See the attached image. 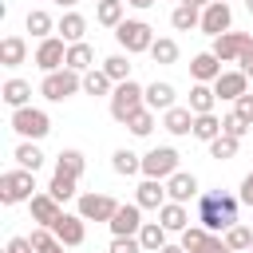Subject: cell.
I'll return each instance as SVG.
<instances>
[{
	"mask_svg": "<svg viewBox=\"0 0 253 253\" xmlns=\"http://www.w3.org/2000/svg\"><path fill=\"white\" fill-rule=\"evenodd\" d=\"M47 253H67V245H51V249H47Z\"/></svg>",
	"mask_w": 253,
	"mask_h": 253,
	"instance_id": "cell-55",
	"label": "cell"
},
{
	"mask_svg": "<svg viewBox=\"0 0 253 253\" xmlns=\"http://www.w3.org/2000/svg\"><path fill=\"white\" fill-rule=\"evenodd\" d=\"M75 91H83V75H79V71H71V67L51 71V75H43V83H40V95H43V99H51V103L71 99Z\"/></svg>",
	"mask_w": 253,
	"mask_h": 253,
	"instance_id": "cell-5",
	"label": "cell"
},
{
	"mask_svg": "<svg viewBox=\"0 0 253 253\" xmlns=\"http://www.w3.org/2000/svg\"><path fill=\"white\" fill-rule=\"evenodd\" d=\"M134 202H138L142 210H162V206L170 202V194H166V186H162L158 178H142V186L134 190Z\"/></svg>",
	"mask_w": 253,
	"mask_h": 253,
	"instance_id": "cell-15",
	"label": "cell"
},
{
	"mask_svg": "<svg viewBox=\"0 0 253 253\" xmlns=\"http://www.w3.org/2000/svg\"><path fill=\"white\" fill-rule=\"evenodd\" d=\"M51 233L59 237V245L75 249V245H83V237H87V225H83V217H79V213H59V221L51 225Z\"/></svg>",
	"mask_w": 253,
	"mask_h": 253,
	"instance_id": "cell-13",
	"label": "cell"
},
{
	"mask_svg": "<svg viewBox=\"0 0 253 253\" xmlns=\"http://www.w3.org/2000/svg\"><path fill=\"white\" fill-rule=\"evenodd\" d=\"M36 198V174L32 170H4L0 174V202L4 206H20Z\"/></svg>",
	"mask_w": 253,
	"mask_h": 253,
	"instance_id": "cell-2",
	"label": "cell"
},
{
	"mask_svg": "<svg viewBox=\"0 0 253 253\" xmlns=\"http://www.w3.org/2000/svg\"><path fill=\"white\" fill-rule=\"evenodd\" d=\"M221 237H225V245H229L233 253H241V249L253 245V229H245V225H233V229H225Z\"/></svg>",
	"mask_w": 253,
	"mask_h": 253,
	"instance_id": "cell-40",
	"label": "cell"
},
{
	"mask_svg": "<svg viewBox=\"0 0 253 253\" xmlns=\"http://www.w3.org/2000/svg\"><path fill=\"white\" fill-rule=\"evenodd\" d=\"M67 47H71V43H63L59 36H47V40H40V47H36V67H40L43 75H51V71H63V67H67Z\"/></svg>",
	"mask_w": 253,
	"mask_h": 253,
	"instance_id": "cell-8",
	"label": "cell"
},
{
	"mask_svg": "<svg viewBox=\"0 0 253 253\" xmlns=\"http://www.w3.org/2000/svg\"><path fill=\"white\" fill-rule=\"evenodd\" d=\"M83 154L79 150H59V158H55V174H63V178H75L79 182V174H83Z\"/></svg>",
	"mask_w": 253,
	"mask_h": 253,
	"instance_id": "cell-31",
	"label": "cell"
},
{
	"mask_svg": "<svg viewBox=\"0 0 253 253\" xmlns=\"http://www.w3.org/2000/svg\"><path fill=\"white\" fill-rule=\"evenodd\" d=\"M4 253H36V249H32V241H28V237H12Z\"/></svg>",
	"mask_w": 253,
	"mask_h": 253,
	"instance_id": "cell-49",
	"label": "cell"
},
{
	"mask_svg": "<svg viewBox=\"0 0 253 253\" xmlns=\"http://www.w3.org/2000/svg\"><path fill=\"white\" fill-rule=\"evenodd\" d=\"M210 154H213V158H233V154H237V138H229V134L213 138V142H210Z\"/></svg>",
	"mask_w": 253,
	"mask_h": 253,
	"instance_id": "cell-44",
	"label": "cell"
},
{
	"mask_svg": "<svg viewBox=\"0 0 253 253\" xmlns=\"http://www.w3.org/2000/svg\"><path fill=\"white\" fill-rule=\"evenodd\" d=\"M206 237H210V233H206V229H202V225H190V229H186V233H182V241H178V245H182V249H186V253H198V249H202V245H206Z\"/></svg>",
	"mask_w": 253,
	"mask_h": 253,
	"instance_id": "cell-42",
	"label": "cell"
},
{
	"mask_svg": "<svg viewBox=\"0 0 253 253\" xmlns=\"http://www.w3.org/2000/svg\"><path fill=\"white\" fill-rule=\"evenodd\" d=\"M55 32H59V40H63V43H83L87 20H83L79 12H63V16H59V28H55Z\"/></svg>",
	"mask_w": 253,
	"mask_h": 253,
	"instance_id": "cell-21",
	"label": "cell"
},
{
	"mask_svg": "<svg viewBox=\"0 0 253 253\" xmlns=\"http://www.w3.org/2000/svg\"><path fill=\"white\" fill-rule=\"evenodd\" d=\"M166 194H170V202H182V206H186L190 198H198V178H194V174H182V170H178V174H174V178L166 182Z\"/></svg>",
	"mask_w": 253,
	"mask_h": 253,
	"instance_id": "cell-20",
	"label": "cell"
},
{
	"mask_svg": "<svg viewBox=\"0 0 253 253\" xmlns=\"http://www.w3.org/2000/svg\"><path fill=\"white\" fill-rule=\"evenodd\" d=\"M126 126H130V134H138V138H146V134L154 130V111H150V107H142V111H134V115L126 119Z\"/></svg>",
	"mask_w": 253,
	"mask_h": 253,
	"instance_id": "cell-37",
	"label": "cell"
},
{
	"mask_svg": "<svg viewBox=\"0 0 253 253\" xmlns=\"http://www.w3.org/2000/svg\"><path fill=\"white\" fill-rule=\"evenodd\" d=\"M111 166H115V174L130 178V174H138V170H142V158H138L134 150H126V146H123V150H115V154H111Z\"/></svg>",
	"mask_w": 253,
	"mask_h": 253,
	"instance_id": "cell-34",
	"label": "cell"
},
{
	"mask_svg": "<svg viewBox=\"0 0 253 253\" xmlns=\"http://www.w3.org/2000/svg\"><path fill=\"white\" fill-rule=\"evenodd\" d=\"M107 253H142V245H138V237H115Z\"/></svg>",
	"mask_w": 253,
	"mask_h": 253,
	"instance_id": "cell-45",
	"label": "cell"
},
{
	"mask_svg": "<svg viewBox=\"0 0 253 253\" xmlns=\"http://www.w3.org/2000/svg\"><path fill=\"white\" fill-rule=\"evenodd\" d=\"M178 4H190V8H210L213 0H178Z\"/></svg>",
	"mask_w": 253,
	"mask_h": 253,
	"instance_id": "cell-51",
	"label": "cell"
},
{
	"mask_svg": "<svg viewBox=\"0 0 253 253\" xmlns=\"http://www.w3.org/2000/svg\"><path fill=\"white\" fill-rule=\"evenodd\" d=\"M107 225H111V233H115V237H138V229L146 225V221H142V206H138V202H130V206L123 202Z\"/></svg>",
	"mask_w": 253,
	"mask_h": 253,
	"instance_id": "cell-10",
	"label": "cell"
},
{
	"mask_svg": "<svg viewBox=\"0 0 253 253\" xmlns=\"http://www.w3.org/2000/svg\"><path fill=\"white\" fill-rule=\"evenodd\" d=\"M194 111L190 107H170L166 115H162V126L170 130V134H194Z\"/></svg>",
	"mask_w": 253,
	"mask_h": 253,
	"instance_id": "cell-19",
	"label": "cell"
},
{
	"mask_svg": "<svg viewBox=\"0 0 253 253\" xmlns=\"http://www.w3.org/2000/svg\"><path fill=\"white\" fill-rule=\"evenodd\" d=\"M198 253H233V249L225 245V237H217V233H210V237H206V245H202Z\"/></svg>",
	"mask_w": 253,
	"mask_h": 253,
	"instance_id": "cell-47",
	"label": "cell"
},
{
	"mask_svg": "<svg viewBox=\"0 0 253 253\" xmlns=\"http://www.w3.org/2000/svg\"><path fill=\"white\" fill-rule=\"evenodd\" d=\"M249 249H253V245H249Z\"/></svg>",
	"mask_w": 253,
	"mask_h": 253,
	"instance_id": "cell-57",
	"label": "cell"
},
{
	"mask_svg": "<svg viewBox=\"0 0 253 253\" xmlns=\"http://www.w3.org/2000/svg\"><path fill=\"white\" fill-rule=\"evenodd\" d=\"M170 24L178 32H190V28H202V8H190V4H178L170 12Z\"/></svg>",
	"mask_w": 253,
	"mask_h": 253,
	"instance_id": "cell-32",
	"label": "cell"
},
{
	"mask_svg": "<svg viewBox=\"0 0 253 253\" xmlns=\"http://www.w3.org/2000/svg\"><path fill=\"white\" fill-rule=\"evenodd\" d=\"M229 24H233V8L225 4V0H213L210 8H202V32L206 36H225L229 32Z\"/></svg>",
	"mask_w": 253,
	"mask_h": 253,
	"instance_id": "cell-11",
	"label": "cell"
},
{
	"mask_svg": "<svg viewBox=\"0 0 253 253\" xmlns=\"http://www.w3.org/2000/svg\"><path fill=\"white\" fill-rule=\"evenodd\" d=\"M221 63H229V59H241L245 51H253V40L245 36V32H225V36H217L213 40V47H210Z\"/></svg>",
	"mask_w": 253,
	"mask_h": 253,
	"instance_id": "cell-12",
	"label": "cell"
},
{
	"mask_svg": "<svg viewBox=\"0 0 253 253\" xmlns=\"http://www.w3.org/2000/svg\"><path fill=\"white\" fill-rule=\"evenodd\" d=\"M190 75H194V83H217V75H221V59H217L213 51H202V55L190 59Z\"/></svg>",
	"mask_w": 253,
	"mask_h": 253,
	"instance_id": "cell-17",
	"label": "cell"
},
{
	"mask_svg": "<svg viewBox=\"0 0 253 253\" xmlns=\"http://www.w3.org/2000/svg\"><path fill=\"white\" fill-rule=\"evenodd\" d=\"M213 103H217L213 83H194V91H190V111H194V115H213Z\"/></svg>",
	"mask_w": 253,
	"mask_h": 253,
	"instance_id": "cell-26",
	"label": "cell"
},
{
	"mask_svg": "<svg viewBox=\"0 0 253 253\" xmlns=\"http://www.w3.org/2000/svg\"><path fill=\"white\" fill-rule=\"evenodd\" d=\"M146 107L166 115V111L174 107V87H170V83H150V87H146Z\"/></svg>",
	"mask_w": 253,
	"mask_h": 253,
	"instance_id": "cell-29",
	"label": "cell"
},
{
	"mask_svg": "<svg viewBox=\"0 0 253 253\" xmlns=\"http://www.w3.org/2000/svg\"><path fill=\"white\" fill-rule=\"evenodd\" d=\"M115 87H119V83H115L103 67H91V71L83 75V91H87V95H115Z\"/></svg>",
	"mask_w": 253,
	"mask_h": 253,
	"instance_id": "cell-25",
	"label": "cell"
},
{
	"mask_svg": "<svg viewBox=\"0 0 253 253\" xmlns=\"http://www.w3.org/2000/svg\"><path fill=\"white\" fill-rule=\"evenodd\" d=\"M146 107V87H138L134 79H126V83H119L115 87V95H111V119L115 123H126L134 111H142Z\"/></svg>",
	"mask_w": 253,
	"mask_h": 253,
	"instance_id": "cell-3",
	"label": "cell"
},
{
	"mask_svg": "<svg viewBox=\"0 0 253 253\" xmlns=\"http://www.w3.org/2000/svg\"><path fill=\"white\" fill-rule=\"evenodd\" d=\"M245 130H249L245 119H237V115H225V119H221V134H229V138H237V142L245 138Z\"/></svg>",
	"mask_w": 253,
	"mask_h": 253,
	"instance_id": "cell-43",
	"label": "cell"
},
{
	"mask_svg": "<svg viewBox=\"0 0 253 253\" xmlns=\"http://www.w3.org/2000/svg\"><path fill=\"white\" fill-rule=\"evenodd\" d=\"M237 206H241V198H233V194H202L198 198V225L206 233L221 237L225 229L237 225Z\"/></svg>",
	"mask_w": 253,
	"mask_h": 253,
	"instance_id": "cell-1",
	"label": "cell"
},
{
	"mask_svg": "<svg viewBox=\"0 0 253 253\" xmlns=\"http://www.w3.org/2000/svg\"><path fill=\"white\" fill-rule=\"evenodd\" d=\"M162 253H186V249H182V245H166Z\"/></svg>",
	"mask_w": 253,
	"mask_h": 253,
	"instance_id": "cell-54",
	"label": "cell"
},
{
	"mask_svg": "<svg viewBox=\"0 0 253 253\" xmlns=\"http://www.w3.org/2000/svg\"><path fill=\"white\" fill-rule=\"evenodd\" d=\"M24 28H28V32L36 36V40H47V36H51V32H55L59 24H55V20H51V16L43 12V8H32V12H28V20H24Z\"/></svg>",
	"mask_w": 253,
	"mask_h": 253,
	"instance_id": "cell-27",
	"label": "cell"
},
{
	"mask_svg": "<svg viewBox=\"0 0 253 253\" xmlns=\"http://www.w3.org/2000/svg\"><path fill=\"white\" fill-rule=\"evenodd\" d=\"M28 210H32V221H40V225H47V229H51V225L59 221V213H63V210H59V202H55L47 190H43V194H36V198L28 202Z\"/></svg>",
	"mask_w": 253,
	"mask_h": 253,
	"instance_id": "cell-16",
	"label": "cell"
},
{
	"mask_svg": "<svg viewBox=\"0 0 253 253\" xmlns=\"http://www.w3.org/2000/svg\"><path fill=\"white\" fill-rule=\"evenodd\" d=\"M225 4H229V0H225Z\"/></svg>",
	"mask_w": 253,
	"mask_h": 253,
	"instance_id": "cell-58",
	"label": "cell"
},
{
	"mask_svg": "<svg viewBox=\"0 0 253 253\" xmlns=\"http://www.w3.org/2000/svg\"><path fill=\"white\" fill-rule=\"evenodd\" d=\"M245 8H249V16H253V0H245Z\"/></svg>",
	"mask_w": 253,
	"mask_h": 253,
	"instance_id": "cell-56",
	"label": "cell"
},
{
	"mask_svg": "<svg viewBox=\"0 0 253 253\" xmlns=\"http://www.w3.org/2000/svg\"><path fill=\"white\" fill-rule=\"evenodd\" d=\"M126 4H130V8H150L154 0H126Z\"/></svg>",
	"mask_w": 253,
	"mask_h": 253,
	"instance_id": "cell-52",
	"label": "cell"
},
{
	"mask_svg": "<svg viewBox=\"0 0 253 253\" xmlns=\"http://www.w3.org/2000/svg\"><path fill=\"white\" fill-rule=\"evenodd\" d=\"M123 8H126V0H99L95 4V20L103 28H119L123 24Z\"/></svg>",
	"mask_w": 253,
	"mask_h": 253,
	"instance_id": "cell-30",
	"label": "cell"
},
{
	"mask_svg": "<svg viewBox=\"0 0 253 253\" xmlns=\"http://www.w3.org/2000/svg\"><path fill=\"white\" fill-rule=\"evenodd\" d=\"M12 130L20 138H43L51 130V119L40 107H20V111H12Z\"/></svg>",
	"mask_w": 253,
	"mask_h": 253,
	"instance_id": "cell-7",
	"label": "cell"
},
{
	"mask_svg": "<svg viewBox=\"0 0 253 253\" xmlns=\"http://www.w3.org/2000/svg\"><path fill=\"white\" fill-rule=\"evenodd\" d=\"M0 95H4V103L12 107V111H20V107H28V99H32V83L28 79H8L4 87H0Z\"/></svg>",
	"mask_w": 253,
	"mask_h": 253,
	"instance_id": "cell-23",
	"label": "cell"
},
{
	"mask_svg": "<svg viewBox=\"0 0 253 253\" xmlns=\"http://www.w3.org/2000/svg\"><path fill=\"white\" fill-rule=\"evenodd\" d=\"M158 225H162L166 233H186V229H190L186 206H182V202H166V206L158 210Z\"/></svg>",
	"mask_w": 253,
	"mask_h": 253,
	"instance_id": "cell-18",
	"label": "cell"
},
{
	"mask_svg": "<svg viewBox=\"0 0 253 253\" xmlns=\"http://www.w3.org/2000/svg\"><path fill=\"white\" fill-rule=\"evenodd\" d=\"M24 59H28L24 36H4V40H0V63H4V67H20Z\"/></svg>",
	"mask_w": 253,
	"mask_h": 253,
	"instance_id": "cell-22",
	"label": "cell"
},
{
	"mask_svg": "<svg viewBox=\"0 0 253 253\" xmlns=\"http://www.w3.org/2000/svg\"><path fill=\"white\" fill-rule=\"evenodd\" d=\"M115 40L123 43L126 55H138V51H150V47H154V28H150L146 20H123V24L115 28Z\"/></svg>",
	"mask_w": 253,
	"mask_h": 253,
	"instance_id": "cell-4",
	"label": "cell"
},
{
	"mask_svg": "<svg viewBox=\"0 0 253 253\" xmlns=\"http://www.w3.org/2000/svg\"><path fill=\"white\" fill-rule=\"evenodd\" d=\"M28 241H32V249H36V253H47V249H51V245H59V237H55V233H51V229H47V225H36V229H32V237H28Z\"/></svg>",
	"mask_w": 253,
	"mask_h": 253,
	"instance_id": "cell-41",
	"label": "cell"
},
{
	"mask_svg": "<svg viewBox=\"0 0 253 253\" xmlns=\"http://www.w3.org/2000/svg\"><path fill=\"white\" fill-rule=\"evenodd\" d=\"M142 174L146 178H158V182H170L178 174V150L174 146H154L142 154Z\"/></svg>",
	"mask_w": 253,
	"mask_h": 253,
	"instance_id": "cell-6",
	"label": "cell"
},
{
	"mask_svg": "<svg viewBox=\"0 0 253 253\" xmlns=\"http://www.w3.org/2000/svg\"><path fill=\"white\" fill-rule=\"evenodd\" d=\"M138 245H142V253H162L170 241H166V229H162L158 221H146V225L138 229Z\"/></svg>",
	"mask_w": 253,
	"mask_h": 253,
	"instance_id": "cell-24",
	"label": "cell"
},
{
	"mask_svg": "<svg viewBox=\"0 0 253 253\" xmlns=\"http://www.w3.org/2000/svg\"><path fill=\"white\" fill-rule=\"evenodd\" d=\"M47 194L55 198V202H71L79 190H75V178H63V174H51V186H47Z\"/></svg>",
	"mask_w": 253,
	"mask_h": 253,
	"instance_id": "cell-38",
	"label": "cell"
},
{
	"mask_svg": "<svg viewBox=\"0 0 253 253\" xmlns=\"http://www.w3.org/2000/svg\"><path fill=\"white\" fill-rule=\"evenodd\" d=\"M194 138H202V142L221 138V119H217V115H198V119H194Z\"/></svg>",
	"mask_w": 253,
	"mask_h": 253,
	"instance_id": "cell-35",
	"label": "cell"
},
{
	"mask_svg": "<svg viewBox=\"0 0 253 253\" xmlns=\"http://www.w3.org/2000/svg\"><path fill=\"white\" fill-rule=\"evenodd\" d=\"M241 71H245V75H253V51H245V55H241Z\"/></svg>",
	"mask_w": 253,
	"mask_h": 253,
	"instance_id": "cell-50",
	"label": "cell"
},
{
	"mask_svg": "<svg viewBox=\"0 0 253 253\" xmlns=\"http://www.w3.org/2000/svg\"><path fill=\"white\" fill-rule=\"evenodd\" d=\"M233 115H237V119H245V123L253 126V95H241V99L233 103Z\"/></svg>",
	"mask_w": 253,
	"mask_h": 253,
	"instance_id": "cell-46",
	"label": "cell"
},
{
	"mask_svg": "<svg viewBox=\"0 0 253 253\" xmlns=\"http://www.w3.org/2000/svg\"><path fill=\"white\" fill-rule=\"evenodd\" d=\"M103 71H107L115 83H126V79H130V63H126V55H107V59H103Z\"/></svg>",
	"mask_w": 253,
	"mask_h": 253,
	"instance_id": "cell-39",
	"label": "cell"
},
{
	"mask_svg": "<svg viewBox=\"0 0 253 253\" xmlns=\"http://www.w3.org/2000/svg\"><path fill=\"white\" fill-rule=\"evenodd\" d=\"M67 67L79 71V75H87V71L95 67V51H91V43H71V47H67Z\"/></svg>",
	"mask_w": 253,
	"mask_h": 253,
	"instance_id": "cell-28",
	"label": "cell"
},
{
	"mask_svg": "<svg viewBox=\"0 0 253 253\" xmlns=\"http://www.w3.org/2000/svg\"><path fill=\"white\" fill-rule=\"evenodd\" d=\"M12 158L20 162V170H32V174L43 166V154H40V146H36V142H20V146L12 150Z\"/></svg>",
	"mask_w": 253,
	"mask_h": 253,
	"instance_id": "cell-33",
	"label": "cell"
},
{
	"mask_svg": "<svg viewBox=\"0 0 253 253\" xmlns=\"http://www.w3.org/2000/svg\"><path fill=\"white\" fill-rule=\"evenodd\" d=\"M55 4H59V8H67V12H71V8H75V4H79V0H55Z\"/></svg>",
	"mask_w": 253,
	"mask_h": 253,
	"instance_id": "cell-53",
	"label": "cell"
},
{
	"mask_svg": "<svg viewBox=\"0 0 253 253\" xmlns=\"http://www.w3.org/2000/svg\"><path fill=\"white\" fill-rule=\"evenodd\" d=\"M213 95H217V99L237 103L241 95H249V75H245V71H221V75H217V83H213Z\"/></svg>",
	"mask_w": 253,
	"mask_h": 253,
	"instance_id": "cell-14",
	"label": "cell"
},
{
	"mask_svg": "<svg viewBox=\"0 0 253 253\" xmlns=\"http://www.w3.org/2000/svg\"><path fill=\"white\" fill-rule=\"evenodd\" d=\"M119 202L111 194H79V217L83 221H111Z\"/></svg>",
	"mask_w": 253,
	"mask_h": 253,
	"instance_id": "cell-9",
	"label": "cell"
},
{
	"mask_svg": "<svg viewBox=\"0 0 253 253\" xmlns=\"http://www.w3.org/2000/svg\"><path fill=\"white\" fill-rule=\"evenodd\" d=\"M150 59H154V63H178V43H174L170 36H158L154 47H150Z\"/></svg>",
	"mask_w": 253,
	"mask_h": 253,
	"instance_id": "cell-36",
	"label": "cell"
},
{
	"mask_svg": "<svg viewBox=\"0 0 253 253\" xmlns=\"http://www.w3.org/2000/svg\"><path fill=\"white\" fill-rule=\"evenodd\" d=\"M237 198H241V206H253V170L241 178V194Z\"/></svg>",
	"mask_w": 253,
	"mask_h": 253,
	"instance_id": "cell-48",
	"label": "cell"
}]
</instances>
